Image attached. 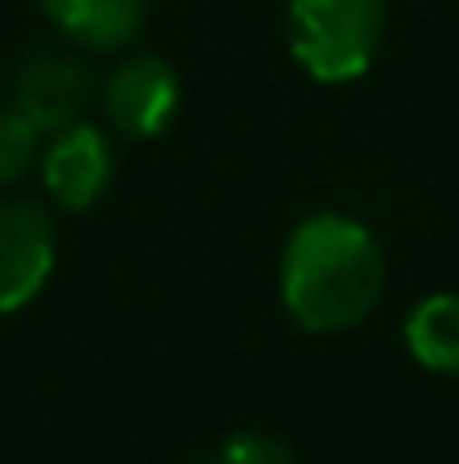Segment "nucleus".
<instances>
[{"mask_svg": "<svg viewBox=\"0 0 459 464\" xmlns=\"http://www.w3.org/2000/svg\"><path fill=\"white\" fill-rule=\"evenodd\" d=\"M280 294L284 311L311 334L356 329L383 298V248L351 217H306L284 244Z\"/></svg>", "mask_w": 459, "mask_h": 464, "instance_id": "1", "label": "nucleus"}, {"mask_svg": "<svg viewBox=\"0 0 459 464\" xmlns=\"http://www.w3.org/2000/svg\"><path fill=\"white\" fill-rule=\"evenodd\" d=\"M387 32V0H289V50L306 77L342 86L369 72Z\"/></svg>", "mask_w": 459, "mask_h": 464, "instance_id": "2", "label": "nucleus"}, {"mask_svg": "<svg viewBox=\"0 0 459 464\" xmlns=\"http://www.w3.org/2000/svg\"><path fill=\"white\" fill-rule=\"evenodd\" d=\"M176 109H180V77L158 54H136L118 63L113 77L104 82V118L118 136L153 140L167 131Z\"/></svg>", "mask_w": 459, "mask_h": 464, "instance_id": "3", "label": "nucleus"}, {"mask_svg": "<svg viewBox=\"0 0 459 464\" xmlns=\"http://www.w3.org/2000/svg\"><path fill=\"white\" fill-rule=\"evenodd\" d=\"M54 271V226L41 203H0V315L27 307Z\"/></svg>", "mask_w": 459, "mask_h": 464, "instance_id": "4", "label": "nucleus"}, {"mask_svg": "<svg viewBox=\"0 0 459 464\" xmlns=\"http://www.w3.org/2000/svg\"><path fill=\"white\" fill-rule=\"evenodd\" d=\"M91 100H95V77L86 63H77L68 54L41 50V54H27L14 72V109L41 136L81 122Z\"/></svg>", "mask_w": 459, "mask_h": 464, "instance_id": "5", "label": "nucleus"}, {"mask_svg": "<svg viewBox=\"0 0 459 464\" xmlns=\"http://www.w3.org/2000/svg\"><path fill=\"white\" fill-rule=\"evenodd\" d=\"M41 176H45V189L59 208L91 212L113 180V150L95 127L72 122V127L54 131V145L45 150Z\"/></svg>", "mask_w": 459, "mask_h": 464, "instance_id": "6", "label": "nucleus"}, {"mask_svg": "<svg viewBox=\"0 0 459 464\" xmlns=\"http://www.w3.org/2000/svg\"><path fill=\"white\" fill-rule=\"evenodd\" d=\"M41 9L81 50H122L145 27V0H41Z\"/></svg>", "mask_w": 459, "mask_h": 464, "instance_id": "7", "label": "nucleus"}, {"mask_svg": "<svg viewBox=\"0 0 459 464\" xmlns=\"http://www.w3.org/2000/svg\"><path fill=\"white\" fill-rule=\"evenodd\" d=\"M406 347L424 370L459 379V294H433L410 311Z\"/></svg>", "mask_w": 459, "mask_h": 464, "instance_id": "8", "label": "nucleus"}, {"mask_svg": "<svg viewBox=\"0 0 459 464\" xmlns=\"http://www.w3.org/2000/svg\"><path fill=\"white\" fill-rule=\"evenodd\" d=\"M36 150H41V131L18 109H0V185L23 180L27 167L36 162Z\"/></svg>", "mask_w": 459, "mask_h": 464, "instance_id": "9", "label": "nucleus"}, {"mask_svg": "<svg viewBox=\"0 0 459 464\" xmlns=\"http://www.w3.org/2000/svg\"><path fill=\"white\" fill-rule=\"evenodd\" d=\"M212 464H293V451L271 433H234L216 451H207Z\"/></svg>", "mask_w": 459, "mask_h": 464, "instance_id": "10", "label": "nucleus"}]
</instances>
